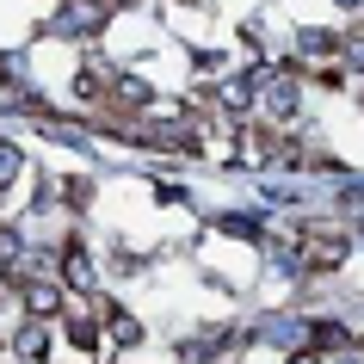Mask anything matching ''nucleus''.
I'll return each mask as SVG.
<instances>
[{
    "instance_id": "f257e3e1",
    "label": "nucleus",
    "mask_w": 364,
    "mask_h": 364,
    "mask_svg": "<svg viewBox=\"0 0 364 364\" xmlns=\"http://www.w3.org/2000/svg\"><path fill=\"white\" fill-rule=\"evenodd\" d=\"M19 352H25V358H43V352H50V340H43L38 327H25V333H19Z\"/></svg>"
},
{
    "instance_id": "f03ea898",
    "label": "nucleus",
    "mask_w": 364,
    "mask_h": 364,
    "mask_svg": "<svg viewBox=\"0 0 364 364\" xmlns=\"http://www.w3.org/2000/svg\"><path fill=\"white\" fill-rule=\"evenodd\" d=\"M13 173H19V149H6V142H0V186H6Z\"/></svg>"
}]
</instances>
